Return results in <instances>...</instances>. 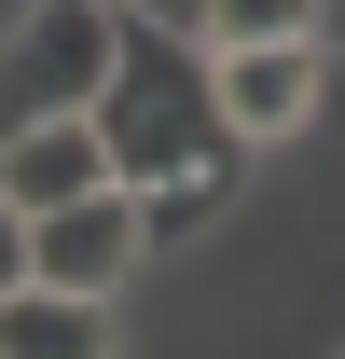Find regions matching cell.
<instances>
[{"label":"cell","mask_w":345,"mask_h":359,"mask_svg":"<svg viewBox=\"0 0 345 359\" xmlns=\"http://www.w3.org/2000/svg\"><path fill=\"white\" fill-rule=\"evenodd\" d=\"M97 138H111V180H138V194H166V180H194L208 152H235V125H221V55L194 42V28L125 14V55H111Z\"/></svg>","instance_id":"obj_1"},{"label":"cell","mask_w":345,"mask_h":359,"mask_svg":"<svg viewBox=\"0 0 345 359\" xmlns=\"http://www.w3.org/2000/svg\"><path fill=\"white\" fill-rule=\"evenodd\" d=\"M111 55H125V14H111V0H42V14L0 42V138L97 111V97H111Z\"/></svg>","instance_id":"obj_2"},{"label":"cell","mask_w":345,"mask_h":359,"mask_svg":"<svg viewBox=\"0 0 345 359\" xmlns=\"http://www.w3.org/2000/svg\"><path fill=\"white\" fill-rule=\"evenodd\" d=\"M138 263H152V208H138V180H97V194H69V208H42V222H28V290L111 304Z\"/></svg>","instance_id":"obj_3"},{"label":"cell","mask_w":345,"mask_h":359,"mask_svg":"<svg viewBox=\"0 0 345 359\" xmlns=\"http://www.w3.org/2000/svg\"><path fill=\"white\" fill-rule=\"evenodd\" d=\"M221 55V42H208ZM332 111V42H235L221 55V125L249 138V152H276V138H304Z\"/></svg>","instance_id":"obj_4"},{"label":"cell","mask_w":345,"mask_h":359,"mask_svg":"<svg viewBox=\"0 0 345 359\" xmlns=\"http://www.w3.org/2000/svg\"><path fill=\"white\" fill-rule=\"evenodd\" d=\"M97 180H111V138H97V111H69V125H14V138H0V194H14V222H42V208L97 194Z\"/></svg>","instance_id":"obj_5"},{"label":"cell","mask_w":345,"mask_h":359,"mask_svg":"<svg viewBox=\"0 0 345 359\" xmlns=\"http://www.w3.org/2000/svg\"><path fill=\"white\" fill-rule=\"evenodd\" d=\"M0 359H111V304H69V290H0Z\"/></svg>","instance_id":"obj_6"},{"label":"cell","mask_w":345,"mask_h":359,"mask_svg":"<svg viewBox=\"0 0 345 359\" xmlns=\"http://www.w3.org/2000/svg\"><path fill=\"white\" fill-rule=\"evenodd\" d=\"M235 180H249V138H235V152H208L194 180H166V194H138V208H152V249H166V235H208L221 208H235Z\"/></svg>","instance_id":"obj_7"},{"label":"cell","mask_w":345,"mask_h":359,"mask_svg":"<svg viewBox=\"0 0 345 359\" xmlns=\"http://www.w3.org/2000/svg\"><path fill=\"white\" fill-rule=\"evenodd\" d=\"M194 28H208L221 55H235V42H318V0H208Z\"/></svg>","instance_id":"obj_8"},{"label":"cell","mask_w":345,"mask_h":359,"mask_svg":"<svg viewBox=\"0 0 345 359\" xmlns=\"http://www.w3.org/2000/svg\"><path fill=\"white\" fill-rule=\"evenodd\" d=\"M0 290H28V222H14V194H0Z\"/></svg>","instance_id":"obj_9"},{"label":"cell","mask_w":345,"mask_h":359,"mask_svg":"<svg viewBox=\"0 0 345 359\" xmlns=\"http://www.w3.org/2000/svg\"><path fill=\"white\" fill-rule=\"evenodd\" d=\"M111 14H152V28H194L208 0H111ZM194 42H208V28H194Z\"/></svg>","instance_id":"obj_10"},{"label":"cell","mask_w":345,"mask_h":359,"mask_svg":"<svg viewBox=\"0 0 345 359\" xmlns=\"http://www.w3.org/2000/svg\"><path fill=\"white\" fill-rule=\"evenodd\" d=\"M318 42H332V55H345V0H318Z\"/></svg>","instance_id":"obj_11"},{"label":"cell","mask_w":345,"mask_h":359,"mask_svg":"<svg viewBox=\"0 0 345 359\" xmlns=\"http://www.w3.org/2000/svg\"><path fill=\"white\" fill-rule=\"evenodd\" d=\"M28 14H42V0H0V42H14V28H28Z\"/></svg>","instance_id":"obj_12"}]
</instances>
